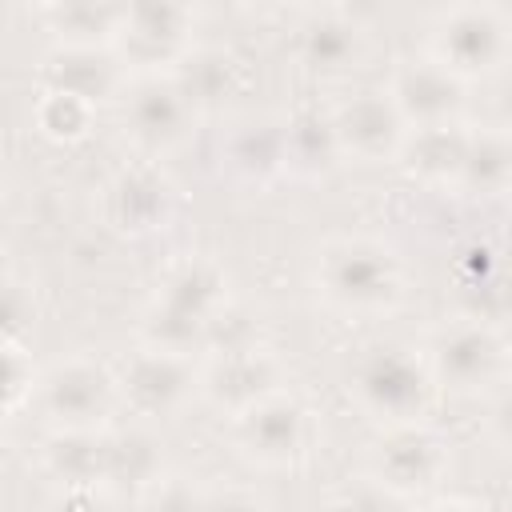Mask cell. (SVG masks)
Here are the masks:
<instances>
[{
    "mask_svg": "<svg viewBox=\"0 0 512 512\" xmlns=\"http://www.w3.org/2000/svg\"><path fill=\"white\" fill-rule=\"evenodd\" d=\"M436 376L424 352L396 344V340H380L360 348V356L348 368V396L352 404L372 416L380 428H396V424H424L432 404H436Z\"/></svg>",
    "mask_w": 512,
    "mask_h": 512,
    "instance_id": "cell-1",
    "label": "cell"
},
{
    "mask_svg": "<svg viewBox=\"0 0 512 512\" xmlns=\"http://www.w3.org/2000/svg\"><path fill=\"white\" fill-rule=\"evenodd\" d=\"M324 304L348 316L392 312L404 296V264L396 248L372 236H332L316 252L312 268Z\"/></svg>",
    "mask_w": 512,
    "mask_h": 512,
    "instance_id": "cell-2",
    "label": "cell"
},
{
    "mask_svg": "<svg viewBox=\"0 0 512 512\" xmlns=\"http://www.w3.org/2000/svg\"><path fill=\"white\" fill-rule=\"evenodd\" d=\"M428 56L460 80L492 76L512 56V16L496 4H448L428 20Z\"/></svg>",
    "mask_w": 512,
    "mask_h": 512,
    "instance_id": "cell-3",
    "label": "cell"
},
{
    "mask_svg": "<svg viewBox=\"0 0 512 512\" xmlns=\"http://www.w3.org/2000/svg\"><path fill=\"white\" fill-rule=\"evenodd\" d=\"M116 404H120V380L88 356H68L48 364L32 396V408L48 424V432L108 428V416L116 412Z\"/></svg>",
    "mask_w": 512,
    "mask_h": 512,
    "instance_id": "cell-4",
    "label": "cell"
},
{
    "mask_svg": "<svg viewBox=\"0 0 512 512\" xmlns=\"http://www.w3.org/2000/svg\"><path fill=\"white\" fill-rule=\"evenodd\" d=\"M432 376L440 388L456 392V396H480L492 392L504 372L512 368V348L508 340L496 332V324L484 320H456L444 324L428 348H424Z\"/></svg>",
    "mask_w": 512,
    "mask_h": 512,
    "instance_id": "cell-5",
    "label": "cell"
},
{
    "mask_svg": "<svg viewBox=\"0 0 512 512\" xmlns=\"http://www.w3.org/2000/svg\"><path fill=\"white\" fill-rule=\"evenodd\" d=\"M196 48V12L184 4H128L124 28L112 44L132 80L172 76Z\"/></svg>",
    "mask_w": 512,
    "mask_h": 512,
    "instance_id": "cell-6",
    "label": "cell"
},
{
    "mask_svg": "<svg viewBox=\"0 0 512 512\" xmlns=\"http://www.w3.org/2000/svg\"><path fill=\"white\" fill-rule=\"evenodd\" d=\"M228 436L232 448L256 468H296L312 452L316 424L308 404L284 388L260 400L256 408L240 412L236 420H228Z\"/></svg>",
    "mask_w": 512,
    "mask_h": 512,
    "instance_id": "cell-7",
    "label": "cell"
},
{
    "mask_svg": "<svg viewBox=\"0 0 512 512\" xmlns=\"http://www.w3.org/2000/svg\"><path fill=\"white\" fill-rule=\"evenodd\" d=\"M120 124L144 160H160L188 144V136L200 124V112L188 104V96L172 76H148V80H132V88L124 92Z\"/></svg>",
    "mask_w": 512,
    "mask_h": 512,
    "instance_id": "cell-8",
    "label": "cell"
},
{
    "mask_svg": "<svg viewBox=\"0 0 512 512\" xmlns=\"http://www.w3.org/2000/svg\"><path fill=\"white\" fill-rule=\"evenodd\" d=\"M452 468L448 440L428 424L384 428L368 448V480L400 492L404 500L432 492Z\"/></svg>",
    "mask_w": 512,
    "mask_h": 512,
    "instance_id": "cell-9",
    "label": "cell"
},
{
    "mask_svg": "<svg viewBox=\"0 0 512 512\" xmlns=\"http://www.w3.org/2000/svg\"><path fill=\"white\" fill-rule=\"evenodd\" d=\"M176 208H180L176 184L152 160H136L120 168L100 188V220L108 232L124 240H144L164 232L176 220Z\"/></svg>",
    "mask_w": 512,
    "mask_h": 512,
    "instance_id": "cell-10",
    "label": "cell"
},
{
    "mask_svg": "<svg viewBox=\"0 0 512 512\" xmlns=\"http://www.w3.org/2000/svg\"><path fill=\"white\" fill-rule=\"evenodd\" d=\"M120 404H128L140 420L180 416L200 396V368L188 356L140 348L120 368Z\"/></svg>",
    "mask_w": 512,
    "mask_h": 512,
    "instance_id": "cell-11",
    "label": "cell"
},
{
    "mask_svg": "<svg viewBox=\"0 0 512 512\" xmlns=\"http://www.w3.org/2000/svg\"><path fill=\"white\" fill-rule=\"evenodd\" d=\"M384 92L392 96V104L400 108V116L408 120V128L460 124V116L468 108V80H460L456 72H448L428 52L424 56L396 60L392 72H388Z\"/></svg>",
    "mask_w": 512,
    "mask_h": 512,
    "instance_id": "cell-12",
    "label": "cell"
},
{
    "mask_svg": "<svg viewBox=\"0 0 512 512\" xmlns=\"http://www.w3.org/2000/svg\"><path fill=\"white\" fill-rule=\"evenodd\" d=\"M332 124L344 148V160L356 164H396L408 140V120L384 88H360L332 108Z\"/></svg>",
    "mask_w": 512,
    "mask_h": 512,
    "instance_id": "cell-13",
    "label": "cell"
},
{
    "mask_svg": "<svg viewBox=\"0 0 512 512\" xmlns=\"http://www.w3.org/2000/svg\"><path fill=\"white\" fill-rule=\"evenodd\" d=\"M284 384H288V372H284L280 356L264 344L228 352V356H208L200 368V396L228 420L256 408L260 400L284 392Z\"/></svg>",
    "mask_w": 512,
    "mask_h": 512,
    "instance_id": "cell-14",
    "label": "cell"
},
{
    "mask_svg": "<svg viewBox=\"0 0 512 512\" xmlns=\"http://www.w3.org/2000/svg\"><path fill=\"white\" fill-rule=\"evenodd\" d=\"M296 64L316 80H344L368 56V36L344 8H308L292 40Z\"/></svg>",
    "mask_w": 512,
    "mask_h": 512,
    "instance_id": "cell-15",
    "label": "cell"
},
{
    "mask_svg": "<svg viewBox=\"0 0 512 512\" xmlns=\"http://www.w3.org/2000/svg\"><path fill=\"white\" fill-rule=\"evenodd\" d=\"M36 76H40V92H64L92 108L124 100V92L132 88V76L124 72L112 48H52L40 60Z\"/></svg>",
    "mask_w": 512,
    "mask_h": 512,
    "instance_id": "cell-16",
    "label": "cell"
},
{
    "mask_svg": "<svg viewBox=\"0 0 512 512\" xmlns=\"http://www.w3.org/2000/svg\"><path fill=\"white\" fill-rule=\"evenodd\" d=\"M220 168L244 188H268L284 176V120L240 116L220 136Z\"/></svg>",
    "mask_w": 512,
    "mask_h": 512,
    "instance_id": "cell-17",
    "label": "cell"
},
{
    "mask_svg": "<svg viewBox=\"0 0 512 512\" xmlns=\"http://www.w3.org/2000/svg\"><path fill=\"white\" fill-rule=\"evenodd\" d=\"M344 164V148L332 124V112L296 108L284 116V176L292 180H328Z\"/></svg>",
    "mask_w": 512,
    "mask_h": 512,
    "instance_id": "cell-18",
    "label": "cell"
},
{
    "mask_svg": "<svg viewBox=\"0 0 512 512\" xmlns=\"http://www.w3.org/2000/svg\"><path fill=\"white\" fill-rule=\"evenodd\" d=\"M472 128L460 124H432V128H408V140L400 148V168L428 188H460L464 156H468Z\"/></svg>",
    "mask_w": 512,
    "mask_h": 512,
    "instance_id": "cell-19",
    "label": "cell"
},
{
    "mask_svg": "<svg viewBox=\"0 0 512 512\" xmlns=\"http://www.w3.org/2000/svg\"><path fill=\"white\" fill-rule=\"evenodd\" d=\"M124 16L128 4L108 0H60L36 8V20L56 40V48H112L124 28Z\"/></svg>",
    "mask_w": 512,
    "mask_h": 512,
    "instance_id": "cell-20",
    "label": "cell"
},
{
    "mask_svg": "<svg viewBox=\"0 0 512 512\" xmlns=\"http://www.w3.org/2000/svg\"><path fill=\"white\" fill-rule=\"evenodd\" d=\"M152 300L172 308V312H184V316L212 324V316L232 300L228 296V272L208 256H188L164 272Z\"/></svg>",
    "mask_w": 512,
    "mask_h": 512,
    "instance_id": "cell-21",
    "label": "cell"
},
{
    "mask_svg": "<svg viewBox=\"0 0 512 512\" xmlns=\"http://www.w3.org/2000/svg\"><path fill=\"white\" fill-rule=\"evenodd\" d=\"M40 464L52 480L72 488H104L108 492V428L96 432H48Z\"/></svg>",
    "mask_w": 512,
    "mask_h": 512,
    "instance_id": "cell-22",
    "label": "cell"
},
{
    "mask_svg": "<svg viewBox=\"0 0 512 512\" xmlns=\"http://www.w3.org/2000/svg\"><path fill=\"white\" fill-rule=\"evenodd\" d=\"M164 480V444L144 424L108 432V492H148Z\"/></svg>",
    "mask_w": 512,
    "mask_h": 512,
    "instance_id": "cell-23",
    "label": "cell"
},
{
    "mask_svg": "<svg viewBox=\"0 0 512 512\" xmlns=\"http://www.w3.org/2000/svg\"><path fill=\"white\" fill-rule=\"evenodd\" d=\"M460 192L484 200L512 192V128H472Z\"/></svg>",
    "mask_w": 512,
    "mask_h": 512,
    "instance_id": "cell-24",
    "label": "cell"
},
{
    "mask_svg": "<svg viewBox=\"0 0 512 512\" xmlns=\"http://www.w3.org/2000/svg\"><path fill=\"white\" fill-rule=\"evenodd\" d=\"M172 80L180 84L188 104L200 116H208V112H220L228 104L240 76H236V60L224 48H192L184 56V64L172 72Z\"/></svg>",
    "mask_w": 512,
    "mask_h": 512,
    "instance_id": "cell-25",
    "label": "cell"
},
{
    "mask_svg": "<svg viewBox=\"0 0 512 512\" xmlns=\"http://www.w3.org/2000/svg\"><path fill=\"white\" fill-rule=\"evenodd\" d=\"M32 124L52 144H76V140H84L92 132L96 108L76 100V96H64V92H36Z\"/></svg>",
    "mask_w": 512,
    "mask_h": 512,
    "instance_id": "cell-26",
    "label": "cell"
},
{
    "mask_svg": "<svg viewBox=\"0 0 512 512\" xmlns=\"http://www.w3.org/2000/svg\"><path fill=\"white\" fill-rule=\"evenodd\" d=\"M244 348H260V320H256L252 308L228 300V304L212 316V324H208V352H204V360H208V356L244 352Z\"/></svg>",
    "mask_w": 512,
    "mask_h": 512,
    "instance_id": "cell-27",
    "label": "cell"
},
{
    "mask_svg": "<svg viewBox=\"0 0 512 512\" xmlns=\"http://www.w3.org/2000/svg\"><path fill=\"white\" fill-rule=\"evenodd\" d=\"M36 364H32V352L20 344V340H4V412L16 416L20 408H32V396H36Z\"/></svg>",
    "mask_w": 512,
    "mask_h": 512,
    "instance_id": "cell-28",
    "label": "cell"
},
{
    "mask_svg": "<svg viewBox=\"0 0 512 512\" xmlns=\"http://www.w3.org/2000/svg\"><path fill=\"white\" fill-rule=\"evenodd\" d=\"M324 512H412V500H404L400 492H392L376 480H360V484H348L344 492H336Z\"/></svg>",
    "mask_w": 512,
    "mask_h": 512,
    "instance_id": "cell-29",
    "label": "cell"
},
{
    "mask_svg": "<svg viewBox=\"0 0 512 512\" xmlns=\"http://www.w3.org/2000/svg\"><path fill=\"white\" fill-rule=\"evenodd\" d=\"M140 512H208V492L184 476H164L156 488L144 492Z\"/></svg>",
    "mask_w": 512,
    "mask_h": 512,
    "instance_id": "cell-30",
    "label": "cell"
},
{
    "mask_svg": "<svg viewBox=\"0 0 512 512\" xmlns=\"http://www.w3.org/2000/svg\"><path fill=\"white\" fill-rule=\"evenodd\" d=\"M32 320V292H24V284L16 276H8L4 288V340H20V328Z\"/></svg>",
    "mask_w": 512,
    "mask_h": 512,
    "instance_id": "cell-31",
    "label": "cell"
},
{
    "mask_svg": "<svg viewBox=\"0 0 512 512\" xmlns=\"http://www.w3.org/2000/svg\"><path fill=\"white\" fill-rule=\"evenodd\" d=\"M484 424H488V436H492L504 452H512V388H504V392L492 396Z\"/></svg>",
    "mask_w": 512,
    "mask_h": 512,
    "instance_id": "cell-32",
    "label": "cell"
},
{
    "mask_svg": "<svg viewBox=\"0 0 512 512\" xmlns=\"http://www.w3.org/2000/svg\"><path fill=\"white\" fill-rule=\"evenodd\" d=\"M208 512H264V500L248 488H216L208 492Z\"/></svg>",
    "mask_w": 512,
    "mask_h": 512,
    "instance_id": "cell-33",
    "label": "cell"
},
{
    "mask_svg": "<svg viewBox=\"0 0 512 512\" xmlns=\"http://www.w3.org/2000/svg\"><path fill=\"white\" fill-rule=\"evenodd\" d=\"M52 512H112V500L104 488H72L56 500Z\"/></svg>",
    "mask_w": 512,
    "mask_h": 512,
    "instance_id": "cell-34",
    "label": "cell"
},
{
    "mask_svg": "<svg viewBox=\"0 0 512 512\" xmlns=\"http://www.w3.org/2000/svg\"><path fill=\"white\" fill-rule=\"evenodd\" d=\"M424 512H488V508H484V504H476V500H464V496H448V500L428 504Z\"/></svg>",
    "mask_w": 512,
    "mask_h": 512,
    "instance_id": "cell-35",
    "label": "cell"
}]
</instances>
